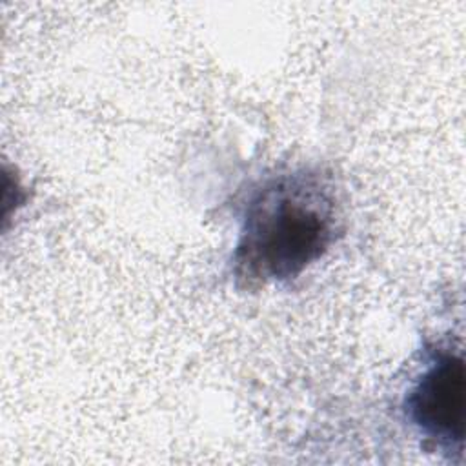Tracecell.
Returning a JSON list of instances; mask_svg holds the SVG:
<instances>
[{"mask_svg":"<svg viewBox=\"0 0 466 466\" xmlns=\"http://www.w3.org/2000/svg\"><path fill=\"white\" fill-rule=\"evenodd\" d=\"M339 233L335 189L319 171L266 180L244 208L231 257L238 288L257 289L299 277Z\"/></svg>","mask_w":466,"mask_h":466,"instance_id":"6da1fadb","label":"cell"},{"mask_svg":"<svg viewBox=\"0 0 466 466\" xmlns=\"http://www.w3.org/2000/svg\"><path fill=\"white\" fill-rule=\"evenodd\" d=\"M464 360L439 350L404 399V411L417 431L437 450L459 451L464 442Z\"/></svg>","mask_w":466,"mask_h":466,"instance_id":"7a4b0ae2","label":"cell"}]
</instances>
